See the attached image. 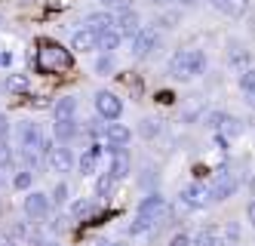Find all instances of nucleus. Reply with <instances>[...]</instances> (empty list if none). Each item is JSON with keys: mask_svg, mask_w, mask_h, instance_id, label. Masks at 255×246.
Wrapping results in <instances>:
<instances>
[{"mask_svg": "<svg viewBox=\"0 0 255 246\" xmlns=\"http://www.w3.org/2000/svg\"><path fill=\"white\" fill-rule=\"evenodd\" d=\"M206 65H209V59H206L203 49H178L169 59V74L185 83V80H194V77H203Z\"/></svg>", "mask_w": 255, "mask_h": 246, "instance_id": "f257e3e1", "label": "nucleus"}, {"mask_svg": "<svg viewBox=\"0 0 255 246\" xmlns=\"http://www.w3.org/2000/svg\"><path fill=\"white\" fill-rule=\"evenodd\" d=\"M34 62H37V71H43V74H62V71H71L74 55H71V49H65L56 40H43L37 46V59Z\"/></svg>", "mask_w": 255, "mask_h": 246, "instance_id": "f03ea898", "label": "nucleus"}, {"mask_svg": "<svg viewBox=\"0 0 255 246\" xmlns=\"http://www.w3.org/2000/svg\"><path fill=\"white\" fill-rule=\"evenodd\" d=\"M237 188H240V182L234 179V173H231V166L225 163V166H218V173H215V182H212V188H209V194H212V203L218 200H231L234 194H237Z\"/></svg>", "mask_w": 255, "mask_h": 246, "instance_id": "7ed1b4c3", "label": "nucleus"}, {"mask_svg": "<svg viewBox=\"0 0 255 246\" xmlns=\"http://www.w3.org/2000/svg\"><path fill=\"white\" fill-rule=\"evenodd\" d=\"M181 203L188 206V210H206V206L212 203V194H209V188L206 185H200V182H191L181 188Z\"/></svg>", "mask_w": 255, "mask_h": 246, "instance_id": "20e7f679", "label": "nucleus"}, {"mask_svg": "<svg viewBox=\"0 0 255 246\" xmlns=\"http://www.w3.org/2000/svg\"><path fill=\"white\" fill-rule=\"evenodd\" d=\"M96 111H99L102 120H120L123 99L114 96V92H108V89H102V92H96Z\"/></svg>", "mask_w": 255, "mask_h": 246, "instance_id": "39448f33", "label": "nucleus"}, {"mask_svg": "<svg viewBox=\"0 0 255 246\" xmlns=\"http://www.w3.org/2000/svg\"><path fill=\"white\" fill-rule=\"evenodd\" d=\"M157 46H160V31H157V28H141V31L132 37V55H135V59L151 55Z\"/></svg>", "mask_w": 255, "mask_h": 246, "instance_id": "423d86ee", "label": "nucleus"}, {"mask_svg": "<svg viewBox=\"0 0 255 246\" xmlns=\"http://www.w3.org/2000/svg\"><path fill=\"white\" fill-rule=\"evenodd\" d=\"M49 210H52V197L49 194H43V191H31L28 197H25V216L28 219H46L49 216Z\"/></svg>", "mask_w": 255, "mask_h": 246, "instance_id": "0eeeda50", "label": "nucleus"}, {"mask_svg": "<svg viewBox=\"0 0 255 246\" xmlns=\"http://www.w3.org/2000/svg\"><path fill=\"white\" fill-rule=\"evenodd\" d=\"M166 213H169L166 200H163L160 194H148V197L138 203V213H135V216H144V219H151V222H160Z\"/></svg>", "mask_w": 255, "mask_h": 246, "instance_id": "6e6552de", "label": "nucleus"}, {"mask_svg": "<svg viewBox=\"0 0 255 246\" xmlns=\"http://www.w3.org/2000/svg\"><path fill=\"white\" fill-rule=\"evenodd\" d=\"M19 145H22V151H40L43 132H40V126L34 123V120H25L19 126Z\"/></svg>", "mask_w": 255, "mask_h": 246, "instance_id": "1a4fd4ad", "label": "nucleus"}, {"mask_svg": "<svg viewBox=\"0 0 255 246\" xmlns=\"http://www.w3.org/2000/svg\"><path fill=\"white\" fill-rule=\"evenodd\" d=\"M71 49L74 52H93V49H99V34L93 31V28H77L74 34H71Z\"/></svg>", "mask_w": 255, "mask_h": 246, "instance_id": "9d476101", "label": "nucleus"}, {"mask_svg": "<svg viewBox=\"0 0 255 246\" xmlns=\"http://www.w3.org/2000/svg\"><path fill=\"white\" fill-rule=\"evenodd\" d=\"M74 154H71V148H52L49 157H46V166L52 169V173H71L74 169Z\"/></svg>", "mask_w": 255, "mask_h": 246, "instance_id": "9b49d317", "label": "nucleus"}, {"mask_svg": "<svg viewBox=\"0 0 255 246\" xmlns=\"http://www.w3.org/2000/svg\"><path fill=\"white\" fill-rule=\"evenodd\" d=\"M108 154H111V176H114L117 182L129 176V154H126V148L108 145Z\"/></svg>", "mask_w": 255, "mask_h": 246, "instance_id": "f8f14e48", "label": "nucleus"}, {"mask_svg": "<svg viewBox=\"0 0 255 246\" xmlns=\"http://www.w3.org/2000/svg\"><path fill=\"white\" fill-rule=\"evenodd\" d=\"M117 31H120L123 37H129V40L141 31V18H138V12H135L132 6L120 9V15H117Z\"/></svg>", "mask_w": 255, "mask_h": 246, "instance_id": "ddd939ff", "label": "nucleus"}, {"mask_svg": "<svg viewBox=\"0 0 255 246\" xmlns=\"http://www.w3.org/2000/svg\"><path fill=\"white\" fill-rule=\"evenodd\" d=\"M191 246H231L225 231H218V228H200L191 234Z\"/></svg>", "mask_w": 255, "mask_h": 246, "instance_id": "4468645a", "label": "nucleus"}, {"mask_svg": "<svg viewBox=\"0 0 255 246\" xmlns=\"http://www.w3.org/2000/svg\"><path fill=\"white\" fill-rule=\"evenodd\" d=\"M231 49H228V62H231V68L240 74V71H246V68H252V52L246 49V46H240L237 40H231L228 43Z\"/></svg>", "mask_w": 255, "mask_h": 246, "instance_id": "2eb2a0df", "label": "nucleus"}, {"mask_svg": "<svg viewBox=\"0 0 255 246\" xmlns=\"http://www.w3.org/2000/svg\"><path fill=\"white\" fill-rule=\"evenodd\" d=\"M83 25L93 28L96 34H102V31H108V28H117V15L108 12V9H99V12H89V15L83 18Z\"/></svg>", "mask_w": 255, "mask_h": 246, "instance_id": "dca6fc26", "label": "nucleus"}, {"mask_svg": "<svg viewBox=\"0 0 255 246\" xmlns=\"http://www.w3.org/2000/svg\"><path fill=\"white\" fill-rule=\"evenodd\" d=\"M129 139H132V129L129 126H126V123H108L105 126V142L108 145H120V148H126V145H129Z\"/></svg>", "mask_w": 255, "mask_h": 246, "instance_id": "f3484780", "label": "nucleus"}, {"mask_svg": "<svg viewBox=\"0 0 255 246\" xmlns=\"http://www.w3.org/2000/svg\"><path fill=\"white\" fill-rule=\"evenodd\" d=\"M77 132H80V123H77L74 117L56 120V126H52V136H56V142H62V145L74 142V139H77Z\"/></svg>", "mask_w": 255, "mask_h": 246, "instance_id": "a211bd4d", "label": "nucleus"}, {"mask_svg": "<svg viewBox=\"0 0 255 246\" xmlns=\"http://www.w3.org/2000/svg\"><path fill=\"white\" fill-rule=\"evenodd\" d=\"M212 6L228 18H243L249 12V0H215Z\"/></svg>", "mask_w": 255, "mask_h": 246, "instance_id": "6ab92c4d", "label": "nucleus"}, {"mask_svg": "<svg viewBox=\"0 0 255 246\" xmlns=\"http://www.w3.org/2000/svg\"><path fill=\"white\" fill-rule=\"evenodd\" d=\"M102 145H93V148H89L86 151V154L77 160V166H80V176H93L96 173V169H99V157H102Z\"/></svg>", "mask_w": 255, "mask_h": 246, "instance_id": "aec40b11", "label": "nucleus"}, {"mask_svg": "<svg viewBox=\"0 0 255 246\" xmlns=\"http://www.w3.org/2000/svg\"><path fill=\"white\" fill-rule=\"evenodd\" d=\"M52 114H56V120L74 117V114H77V99H74V96H62L56 105H52Z\"/></svg>", "mask_w": 255, "mask_h": 246, "instance_id": "412c9836", "label": "nucleus"}, {"mask_svg": "<svg viewBox=\"0 0 255 246\" xmlns=\"http://www.w3.org/2000/svg\"><path fill=\"white\" fill-rule=\"evenodd\" d=\"M120 43H123V34H120L117 28H108V31L99 34V49H102V52H114Z\"/></svg>", "mask_w": 255, "mask_h": 246, "instance_id": "4be33fe9", "label": "nucleus"}, {"mask_svg": "<svg viewBox=\"0 0 255 246\" xmlns=\"http://www.w3.org/2000/svg\"><path fill=\"white\" fill-rule=\"evenodd\" d=\"M218 132H225L228 139H237V136H243V132H246V123H243L240 117L228 114V117H225V123H222V129H218Z\"/></svg>", "mask_w": 255, "mask_h": 246, "instance_id": "5701e85b", "label": "nucleus"}, {"mask_svg": "<svg viewBox=\"0 0 255 246\" xmlns=\"http://www.w3.org/2000/svg\"><path fill=\"white\" fill-rule=\"evenodd\" d=\"M160 132H163V123L154 120V117H144V120L138 123V136H141V139H157Z\"/></svg>", "mask_w": 255, "mask_h": 246, "instance_id": "b1692460", "label": "nucleus"}, {"mask_svg": "<svg viewBox=\"0 0 255 246\" xmlns=\"http://www.w3.org/2000/svg\"><path fill=\"white\" fill-rule=\"evenodd\" d=\"M96 213V203L93 200H77V203H71V216H74V219H89V216H93Z\"/></svg>", "mask_w": 255, "mask_h": 246, "instance_id": "393cba45", "label": "nucleus"}, {"mask_svg": "<svg viewBox=\"0 0 255 246\" xmlns=\"http://www.w3.org/2000/svg\"><path fill=\"white\" fill-rule=\"evenodd\" d=\"M114 182H117V179L111 176V169H108V173H102L99 182H96V194H99V197H108V194L114 191Z\"/></svg>", "mask_w": 255, "mask_h": 246, "instance_id": "a878e982", "label": "nucleus"}, {"mask_svg": "<svg viewBox=\"0 0 255 246\" xmlns=\"http://www.w3.org/2000/svg\"><path fill=\"white\" fill-rule=\"evenodd\" d=\"M3 89H9V92H25L28 89V77H25V74H9V77L3 80Z\"/></svg>", "mask_w": 255, "mask_h": 246, "instance_id": "bb28decb", "label": "nucleus"}, {"mask_svg": "<svg viewBox=\"0 0 255 246\" xmlns=\"http://www.w3.org/2000/svg\"><path fill=\"white\" fill-rule=\"evenodd\" d=\"M93 68H96V74H102V77H108V74L114 71V55H111V52H102L99 59H96V65H93Z\"/></svg>", "mask_w": 255, "mask_h": 246, "instance_id": "cd10ccee", "label": "nucleus"}, {"mask_svg": "<svg viewBox=\"0 0 255 246\" xmlns=\"http://www.w3.org/2000/svg\"><path fill=\"white\" fill-rule=\"evenodd\" d=\"M154 225H157V222L144 219V216H135V219H132V225H129V234H132V237H138V234H148V231L154 228Z\"/></svg>", "mask_w": 255, "mask_h": 246, "instance_id": "c85d7f7f", "label": "nucleus"}, {"mask_svg": "<svg viewBox=\"0 0 255 246\" xmlns=\"http://www.w3.org/2000/svg\"><path fill=\"white\" fill-rule=\"evenodd\" d=\"M225 111H206V114H203V126H209L212 132H218V129H222V123H225Z\"/></svg>", "mask_w": 255, "mask_h": 246, "instance_id": "c756f323", "label": "nucleus"}, {"mask_svg": "<svg viewBox=\"0 0 255 246\" xmlns=\"http://www.w3.org/2000/svg\"><path fill=\"white\" fill-rule=\"evenodd\" d=\"M237 83H240L243 92H255V68H246L240 71V77H237Z\"/></svg>", "mask_w": 255, "mask_h": 246, "instance_id": "7c9ffc66", "label": "nucleus"}, {"mask_svg": "<svg viewBox=\"0 0 255 246\" xmlns=\"http://www.w3.org/2000/svg\"><path fill=\"white\" fill-rule=\"evenodd\" d=\"M31 182H34V169H22V173H15V179H12V185L19 188V191H28Z\"/></svg>", "mask_w": 255, "mask_h": 246, "instance_id": "2f4dec72", "label": "nucleus"}, {"mask_svg": "<svg viewBox=\"0 0 255 246\" xmlns=\"http://www.w3.org/2000/svg\"><path fill=\"white\" fill-rule=\"evenodd\" d=\"M12 163V148L6 142V136H0V169H6Z\"/></svg>", "mask_w": 255, "mask_h": 246, "instance_id": "473e14b6", "label": "nucleus"}, {"mask_svg": "<svg viewBox=\"0 0 255 246\" xmlns=\"http://www.w3.org/2000/svg\"><path fill=\"white\" fill-rule=\"evenodd\" d=\"M49 197H52V203H56V206H65V203H68V185L59 182L56 188H52V194H49Z\"/></svg>", "mask_w": 255, "mask_h": 246, "instance_id": "72a5a7b5", "label": "nucleus"}, {"mask_svg": "<svg viewBox=\"0 0 255 246\" xmlns=\"http://www.w3.org/2000/svg\"><path fill=\"white\" fill-rule=\"evenodd\" d=\"M178 22H181V12H175V9H172V12H163V15L157 18V25H160V28H175Z\"/></svg>", "mask_w": 255, "mask_h": 246, "instance_id": "f704fd0d", "label": "nucleus"}, {"mask_svg": "<svg viewBox=\"0 0 255 246\" xmlns=\"http://www.w3.org/2000/svg\"><path fill=\"white\" fill-rule=\"evenodd\" d=\"M212 142H215V148L222 151V154H228V151H231V139L225 136V132H215V139H212Z\"/></svg>", "mask_w": 255, "mask_h": 246, "instance_id": "c9c22d12", "label": "nucleus"}, {"mask_svg": "<svg viewBox=\"0 0 255 246\" xmlns=\"http://www.w3.org/2000/svg\"><path fill=\"white\" fill-rule=\"evenodd\" d=\"M225 237H228V243H231V246H237V240H240V228H237V225L231 222L228 228H225Z\"/></svg>", "mask_w": 255, "mask_h": 246, "instance_id": "e433bc0d", "label": "nucleus"}, {"mask_svg": "<svg viewBox=\"0 0 255 246\" xmlns=\"http://www.w3.org/2000/svg\"><path fill=\"white\" fill-rule=\"evenodd\" d=\"M102 3L108 9H126V6H129V0H102Z\"/></svg>", "mask_w": 255, "mask_h": 246, "instance_id": "4c0bfd02", "label": "nucleus"}, {"mask_svg": "<svg viewBox=\"0 0 255 246\" xmlns=\"http://www.w3.org/2000/svg\"><path fill=\"white\" fill-rule=\"evenodd\" d=\"M169 246H191V234H175Z\"/></svg>", "mask_w": 255, "mask_h": 246, "instance_id": "58836bf2", "label": "nucleus"}, {"mask_svg": "<svg viewBox=\"0 0 255 246\" xmlns=\"http://www.w3.org/2000/svg\"><path fill=\"white\" fill-rule=\"evenodd\" d=\"M71 3H74V0H49L52 9H65V6H71Z\"/></svg>", "mask_w": 255, "mask_h": 246, "instance_id": "ea45409f", "label": "nucleus"}, {"mask_svg": "<svg viewBox=\"0 0 255 246\" xmlns=\"http://www.w3.org/2000/svg\"><path fill=\"white\" fill-rule=\"evenodd\" d=\"M246 219H249V225H252V228H255V200L246 206Z\"/></svg>", "mask_w": 255, "mask_h": 246, "instance_id": "a19ab883", "label": "nucleus"}, {"mask_svg": "<svg viewBox=\"0 0 255 246\" xmlns=\"http://www.w3.org/2000/svg\"><path fill=\"white\" fill-rule=\"evenodd\" d=\"M12 234H15V237H28V225H15Z\"/></svg>", "mask_w": 255, "mask_h": 246, "instance_id": "79ce46f5", "label": "nucleus"}, {"mask_svg": "<svg viewBox=\"0 0 255 246\" xmlns=\"http://www.w3.org/2000/svg\"><path fill=\"white\" fill-rule=\"evenodd\" d=\"M6 129H9V120H6V114H0V136H6Z\"/></svg>", "mask_w": 255, "mask_h": 246, "instance_id": "37998d69", "label": "nucleus"}, {"mask_svg": "<svg viewBox=\"0 0 255 246\" xmlns=\"http://www.w3.org/2000/svg\"><path fill=\"white\" fill-rule=\"evenodd\" d=\"M0 246H15V243H12V237H6V234H0Z\"/></svg>", "mask_w": 255, "mask_h": 246, "instance_id": "c03bdc74", "label": "nucleus"}, {"mask_svg": "<svg viewBox=\"0 0 255 246\" xmlns=\"http://www.w3.org/2000/svg\"><path fill=\"white\" fill-rule=\"evenodd\" d=\"M246 105H249V108L255 111V92H246Z\"/></svg>", "mask_w": 255, "mask_h": 246, "instance_id": "a18cd8bd", "label": "nucleus"}, {"mask_svg": "<svg viewBox=\"0 0 255 246\" xmlns=\"http://www.w3.org/2000/svg\"><path fill=\"white\" fill-rule=\"evenodd\" d=\"M9 62H12V55L9 52H0V65H9Z\"/></svg>", "mask_w": 255, "mask_h": 246, "instance_id": "49530a36", "label": "nucleus"}, {"mask_svg": "<svg viewBox=\"0 0 255 246\" xmlns=\"http://www.w3.org/2000/svg\"><path fill=\"white\" fill-rule=\"evenodd\" d=\"M181 6H194V3H200V0H178Z\"/></svg>", "mask_w": 255, "mask_h": 246, "instance_id": "de8ad7c7", "label": "nucleus"}, {"mask_svg": "<svg viewBox=\"0 0 255 246\" xmlns=\"http://www.w3.org/2000/svg\"><path fill=\"white\" fill-rule=\"evenodd\" d=\"M154 3H175V0H154Z\"/></svg>", "mask_w": 255, "mask_h": 246, "instance_id": "09e8293b", "label": "nucleus"}, {"mask_svg": "<svg viewBox=\"0 0 255 246\" xmlns=\"http://www.w3.org/2000/svg\"><path fill=\"white\" fill-rule=\"evenodd\" d=\"M252 197H255V176H252Z\"/></svg>", "mask_w": 255, "mask_h": 246, "instance_id": "8fccbe9b", "label": "nucleus"}, {"mask_svg": "<svg viewBox=\"0 0 255 246\" xmlns=\"http://www.w3.org/2000/svg\"><path fill=\"white\" fill-rule=\"evenodd\" d=\"M0 188H3V176H0Z\"/></svg>", "mask_w": 255, "mask_h": 246, "instance_id": "3c124183", "label": "nucleus"}]
</instances>
